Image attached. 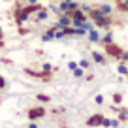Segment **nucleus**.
Returning <instances> with one entry per match:
<instances>
[{"label":"nucleus","mask_w":128,"mask_h":128,"mask_svg":"<svg viewBox=\"0 0 128 128\" xmlns=\"http://www.w3.org/2000/svg\"><path fill=\"white\" fill-rule=\"evenodd\" d=\"M40 8H42L40 4H30V6H24V8H17V10H15V21H17L19 24L24 23V21L28 19V15H30V13L38 12Z\"/></svg>","instance_id":"nucleus-1"},{"label":"nucleus","mask_w":128,"mask_h":128,"mask_svg":"<svg viewBox=\"0 0 128 128\" xmlns=\"http://www.w3.org/2000/svg\"><path fill=\"white\" fill-rule=\"evenodd\" d=\"M88 15H90V19L96 23V26H100V28H109L111 26V19H109L108 15H104V13H100L98 10H88Z\"/></svg>","instance_id":"nucleus-2"},{"label":"nucleus","mask_w":128,"mask_h":128,"mask_svg":"<svg viewBox=\"0 0 128 128\" xmlns=\"http://www.w3.org/2000/svg\"><path fill=\"white\" fill-rule=\"evenodd\" d=\"M70 15V19L74 21V24H77V26H83V23L87 21V17H85V13H83V10H74V12H70L68 13Z\"/></svg>","instance_id":"nucleus-3"},{"label":"nucleus","mask_w":128,"mask_h":128,"mask_svg":"<svg viewBox=\"0 0 128 128\" xmlns=\"http://www.w3.org/2000/svg\"><path fill=\"white\" fill-rule=\"evenodd\" d=\"M124 49L120 47V45H117L115 42H111V44L106 45V53H108L109 56H113V58H120V55H122Z\"/></svg>","instance_id":"nucleus-4"},{"label":"nucleus","mask_w":128,"mask_h":128,"mask_svg":"<svg viewBox=\"0 0 128 128\" xmlns=\"http://www.w3.org/2000/svg\"><path fill=\"white\" fill-rule=\"evenodd\" d=\"M28 119L30 120H36V119H42V117L45 115V108H42V106H38V108H30L28 109Z\"/></svg>","instance_id":"nucleus-5"},{"label":"nucleus","mask_w":128,"mask_h":128,"mask_svg":"<svg viewBox=\"0 0 128 128\" xmlns=\"http://www.w3.org/2000/svg\"><path fill=\"white\" fill-rule=\"evenodd\" d=\"M102 119H104V117L96 113V115L88 117V120H87V126H90V128H94V126H100V124H102Z\"/></svg>","instance_id":"nucleus-6"},{"label":"nucleus","mask_w":128,"mask_h":128,"mask_svg":"<svg viewBox=\"0 0 128 128\" xmlns=\"http://www.w3.org/2000/svg\"><path fill=\"white\" fill-rule=\"evenodd\" d=\"M119 12H128V0H115Z\"/></svg>","instance_id":"nucleus-7"},{"label":"nucleus","mask_w":128,"mask_h":128,"mask_svg":"<svg viewBox=\"0 0 128 128\" xmlns=\"http://www.w3.org/2000/svg\"><path fill=\"white\" fill-rule=\"evenodd\" d=\"M98 12L104 13V15H109V13H111V8H109L108 4H100V6H98Z\"/></svg>","instance_id":"nucleus-8"},{"label":"nucleus","mask_w":128,"mask_h":128,"mask_svg":"<svg viewBox=\"0 0 128 128\" xmlns=\"http://www.w3.org/2000/svg\"><path fill=\"white\" fill-rule=\"evenodd\" d=\"M70 23H72V19H70V15H64L62 19L58 21V24H60V26H66V24H70Z\"/></svg>","instance_id":"nucleus-9"},{"label":"nucleus","mask_w":128,"mask_h":128,"mask_svg":"<svg viewBox=\"0 0 128 128\" xmlns=\"http://www.w3.org/2000/svg\"><path fill=\"white\" fill-rule=\"evenodd\" d=\"M100 42H104V44L108 45V44H111V42H113V36H111V34H106L104 38H100Z\"/></svg>","instance_id":"nucleus-10"},{"label":"nucleus","mask_w":128,"mask_h":128,"mask_svg":"<svg viewBox=\"0 0 128 128\" xmlns=\"http://www.w3.org/2000/svg\"><path fill=\"white\" fill-rule=\"evenodd\" d=\"M113 102H115V104H120V102H122V94H120V92L113 94Z\"/></svg>","instance_id":"nucleus-11"},{"label":"nucleus","mask_w":128,"mask_h":128,"mask_svg":"<svg viewBox=\"0 0 128 128\" xmlns=\"http://www.w3.org/2000/svg\"><path fill=\"white\" fill-rule=\"evenodd\" d=\"M90 42H100V36H98V32H94V30L90 32Z\"/></svg>","instance_id":"nucleus-12"},{"label":"nucleus","mask_w":128,"mask_h":128,"mask_svg":"<svg viewBox=\"0 0 128 128\" xmlns=\"http://www.w3.org/2000/svg\"><path fill=\"white\" fill-rule=\"evenodd\" d=\"M36 98H38L40 102H49V96H47V94H38Z\"/></svg>","instance_id":"nucleus-13"},{"label":"nucleus","mask_w":128,"mask_h":128,"mask_svg":"<svg viewBox=\"0 0 128 128\" xmlns=\"http://www.w3.org/2000/svg\"><path fill=\"white\" fill-rule=\"evenodd\" d=\"M92 56H94V60H96V62H104V56H102V55H98V53H92Z\"/></svg>","instance_id":"nucleus-14"},{"label":"nucleus","mask_w":128,"mask_h":128,"mask_svg":"<svg viewBox=\"0 0 128 128\" xmlns=\"http://www.w3.org/2000/svg\"><path fill=\"white\" fill-rule=\"evenodd\" d=\"M38 12H40V13H38V19H45V17H47V12H44V10H38Z\"/></svg>","instance_id":"nucleus-15"},{"label":"nucleus","mask_w":128,"mask_h":128,"mask_svg":"<svg viewBox=\"0 0 128 128\" xmlns=\"http://www.w3.org/2000/svg\"><path fill=\"white\" fill-rule=\"evenodd\" d=\"M119 72H120V74H126V64H124V62L119 64Z\"/></svg>","instance_id":"nucleus-16"},{"label":"nucleus","mask_w":128,"mask_h":128,"mask_svg":"<svg viewBox=\"0 0 128 128\" xmlns=\"http://www.w3.org/2000/svg\"><path fill=\"white\" fill-rule=\"evenodd\" d=\"M128 115H126V109H120V120H126Z\"/></svg>","instance_id":"nucleus-17"},{"label":"nucleus","mask_w":128,"mask_h":128,"mask_svg":"<svg viewBox=\"0 0 128 128\" xmlns=\"http://www.w3.org/2000/svg\"><path fill=\"white\" fill-rule=\"evenodd\" d=\"M0 88H6V79H4V76H0Z\"/></svg>","instance_id":"nucleus-18"},{"label":"nucleus","mask_w":128,"mask_h":128,"mask_svg":"<svg viewBox=\"0 0 128 128\" xmlns=\"http://www.w3.org/2000/svg\"><path fill=\"white\" fill-rule=\"evenodd\" d=\"M2 45H4V42H2V36H0V47H2Z\"/></svg>","instance_id":"nucleus-19"},{"label":"nucleus","mask_w":128,"mask_h":128,"mask_svg":"<svg viewBox=\"0 0 128 128\" xmlns=\"http://www.w3.org/2000/svg\"><path fill=\"white\" fill-rule=\"evenodd\" d=\"M30 128H38V126H36V124H30Z\"/></svg>","instance_id":"nucleus-20"}]
</instances>
